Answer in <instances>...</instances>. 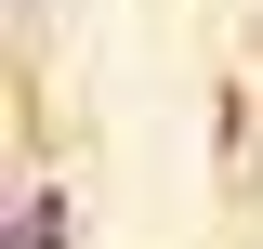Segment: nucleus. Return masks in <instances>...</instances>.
I'll use <instances>...</instances> for the list:
<instances>
[{
	"label": "nucleus",
	"instance_id": "obj_1",
	"mask_svg": "<svg viewBox=\"0 0 263 249\" xmlns=\"http://www.w3.org/2000/svg\"><path fill=\"white\" fill-rule=\"evenodd\" d=\"M13 249H79V223H66V184H53V171L13 197Z\"/></svg>",
	"mask_w": 263,
	"mask_h": 249
}]
</instances>
